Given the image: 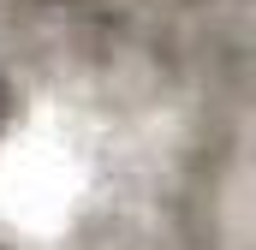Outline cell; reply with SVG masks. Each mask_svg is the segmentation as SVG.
I'll use <instances>...</instances> for the list:
<instances>
[{"mask_svg":"<svg viewBox=\"0 0 256 250\" xmlns=\"http://www.w3.org/2000/svg\"><path fill=\"white\" fill-rule=\"evenodd\" d=\"M12 114H18V96H12V84H6V78H0V131H6V125H12Z\"/></svg>","mask_w":256,"mask_h":250,"instance_id":"cell-1","label":"cell"}]
</instances>
